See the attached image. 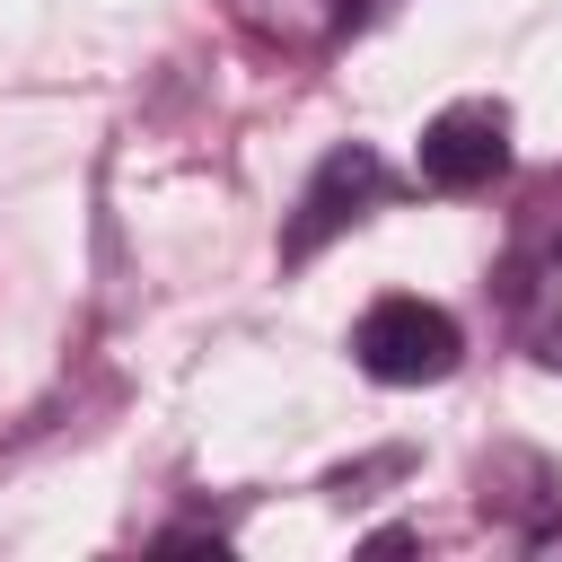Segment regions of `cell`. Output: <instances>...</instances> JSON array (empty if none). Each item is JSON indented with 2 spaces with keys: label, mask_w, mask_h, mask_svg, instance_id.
Here are the masks:
<instances>
[{
  "label": "cell",
  "mask_w": 562,
  "mask_h": 562,
  "mask_svg": "<svg viewBox=\"0 0 562 562\" xmlns=\"http://www.w3.org/2000/svg\"><path fill=\"white\" fill-rule=\"evenodd\" d=\"M378 9H386V0H334V18H342V26H360V18H378Z\"/></svg>",
  "instance_id": "obj_6"
},
{
  "label": "cell",
  "mask_w": 562,
  "mask_h": 562,
  "mask_svg": "<svg viewBox=\"0 0 562 562\" xmlns=\"http://www.w3.org/2000/svg\"><path fill=\"white\" fill-rule=\"evenodd\" d=\"M386 193H395V167H386L369 140H334V149L316 158V176L299 184V211H290V228H281V263L325 255V246H334L342 228H360Z\"/></svg>",
  "instance_id": "obj_2"
},
{
  "label": "cell",
  "mask_w": 562,
  "mask_h": 562,
  "mask_svg": "<svg viewBox=\"0 0 562 562\" xmlns=\"http://www.w3.org/2000/svg\"><path fill=\"white\" fill-rule=\"evenodd\" d=\"M509 176V105L501 97H457L422 123V184L430 193H483Z\"/></svg>",
  "instance_id": "obj_3"
},
{
  "label": "cell",
  "mask_w": 562,
  "mask_h": 562,
  "mask_svg": "<svg viewBox=\"0 0 562 562\" xmlns=\"http://www.w3.org/2000/svg\"><path fill=\"white\" fill-rule=\"evenodd\" d=\"M518 342H527L544 369H562V237L536 255V272H527V290H518Z\"/></svg>",
  "instance_id": "obj_5"
},
{
  "label": "cell",
  "mask_w": 562,
  "mask_h": 562,
  "mask_svg": "<svg viewBox=\"0 0 562 562\" xmlns=\"http://www.w3.org/2000/svg\"><path fill=\"white\" fill-rule=\"evenodd\" d=\"M228 18L255 35V44H272V53H307V44H325L342 18H334V0H228Z\"/></svg>",
  "instance_id": "obj_4"
},
{
  "label": "cell",
  "mask_w": 562,
  "mask_h": 562,
  "mask_svg": "<svg viewBox=\"0 0 562 562\" xmlns=\"http://www.w3.org/2000/svg\"><path fill=\"white\" fill-rule=\"evenodd\" d=\"M457 360H465V325L439 299L395 290L351 325V369L378 386H439V378H457Z\"/></svg>",
  "instance_id": "obj_1"
}]
</instances>
